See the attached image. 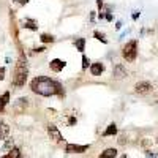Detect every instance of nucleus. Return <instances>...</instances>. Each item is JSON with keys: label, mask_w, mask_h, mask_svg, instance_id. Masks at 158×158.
<instances>
[{"label": "nucleus", "mask_w": 158, "mask_h": 158, "mask_svg": "<svg viewBox=\"0 0 158 158\" xmlns=\"http://www.w3.org/2000/svg\"><path fill=\"white\" fill-rule=\"evenodd\" d=\"M30 89H32L33 94H38L41 97H52V95L63 97L65 95L60 82L54 81V79H51V77H46V76L35 77L30 82Z\"/></svg>", "instance_id": "f257e3e1"}, {"label": "nucleus", "mask_w": 158, "mask_h": 158, "mask_svg": "<svg viewBox=\"0 0 158 158\" xmlns=\"http://www.w3.org/2000/svg\"><path fill=\"white\" fill-rule=\"evenodd\" d=\"M25 79H27V62L24 56H21L15 67V73H13V84L16 87H22L25 84Z\"/></svg>", "instance_id": "f03ea898"}, {"label": "nucleus", "mask_w": 158, "mask_h": 158, "mask_svg": "<svg viewBox=\"0 0 158 158\" xmlns=\"http://www.w3.org/2000/svg\"><path fill=\"white\" fill-rule=\"evenodd\" d=\"M122 56H123V59L128 60V62H133V60L136 59V56H138V41H136V40H131L130 43H127V44L123 46Z\"/></svg>", "instance_id": "7ed1b4c3"}, {"label": "nucleus", "mask_w": 158, "mask_h": 158, "mask_svg": "<svg viewBox=\"0 0 158 158\" xmlns=\"http://www.w3.org/2000/svg\"><path fill=\"white\" fill-rule=\"evenodd\" d=\"M48 135H49V138L54 141L56 144H62V142H65L63 136L60 135V131H59V128H57L56 125H48Z\"/></svg>", "instance_id": "20e7f679"}, {"label": "nucleus", "mask_w": 158, "mask_h": 158, "mask_svg": "<svg viewBox=\"0 0 158 158\" xmlns=\"http://www.w3.org/2000/svg\"><path fill=\"white\" fill-rule=\"evenodd\" d=\"M90 149L89 144H85V146H79V144H67L65 146V152L67 153H84Z\"/></svg>", "instance_id": "39448f33"}, {"label": "nucleus", "mask_w": 158, "mask_h": 158, "mask_svg": "<svg viewBox=\"0 0 158 158\" xmlns=\"http://www.w3.org/2000/svg\"><path fill=\"white\" fill-rule=\"evenodd\" d=\"M150 90H152V84L149 81H142V82H138L135 85V92L139 94V95H146V94H149Z\"/></svg>", "instance_id": "423d86ee"}, {"label": "nucleus", "mask_w": 158, "mask_h": 158, "mask_svg": "<svg viewBox=\"0 0 158 158\" xmlns=\"http://www.w3.org/2000/svg\"><path fill=\"white\" fill-rule=\"evenodd\" d=\"M65 63L63 60H60V59H54V60H51V63H49V68L52 70V71H56V73H59V71H62L63 68H65Z\"/></svg>", "instance_id": "0eeeda50"}, {"label": "nucleus", "mask_w": 158, "mask_h": 158, "mask_svg": "<svg viewBox=\"0 0 158 158\" xmlns=\"http://www.w3.org/2000/svg\"><path fill=\"white\" fill-rule=\"evenodd\" d=\"M103 71H104V65L103 63L97 62V63H92L90 65V73L94 74V76H100Z\"/></svg>", "instance_id": "6e6552de"}, {"label": "nucleus", "mask_w": 158, "mask_h": 158, "mask_svg": "<svg viewBox=\"0 0 158 158\" xmlns=\"http://www.w3.org/2000/svg\"><path fill=\"white\" fill-rule=\"evenodd\" d=\"M8 135H10V127H8V123L3 122V120H0V141H3Z\"/></svg>", "instance_id": "1a4fd4ad"}, {"label": "nucleus", "mask_w": 158, "mask_h": 158, "mask_svg": "<svg viewBox=\"0 0 158 158\" xmlns=\"http://www.w3.org/2000/svg\"><path fill=\"white\" fill-rule=\"evenodd\" d=\"M115 156H117V149L109 147V149H106V150H103L98 158H115Z\"/></svg>", "instance_id": "9d476101"}, {"label": "nucleus", "mask_w": 158, "mask_h": 158, "mask_svg": "<svg viewBox=\"0 0 158 158\" xmlns=\"http://www.w3.org/2000/svg\"><path fill=\"white\" fill-rule=\"evenodd\" d=\"M127 76V70L122 67V65H115V68H114V77L115 79H122Z\"/></svg>", "instance_id": "9b49d317"}, {"label": "nucleus", "mask_w": 158, "mask_h": 158, "mask_svg": "<svg viewBox=\"0 0 158 158\" xmlns=\"http://www.w3.org/2000/svg\"><path fill=\"white\" fill-rule=\"evenodd\" d=\"M114 135H117V125L115 123L108 125V128L103 131V136H114Z\"/></svg>", "instance_id": "f8f14e48"}, {"label": "nucleus", "mask_w": 158, "mask_h": 158, "mask_svg": "<svg viewBox=\"0 0 158 158\" xmlns=\"http://www.w3.org/2000/svg\"><path fill=\"white\" fill-rule=\"evenodd\" d=\"M8 101H10V92H5V94L0 97V112L5 109V106L8 104Z\"/></svg>", "instance_id": "ddd939ff"}, {"label": "nucleus", "mask_w": 158, "mask_h": 158, "mask_svg": "<svg viewBox=\"0 0 158 158\" xmlns=\"http://www.w3.org/2000/svg\"><path fill=\"white\" fill-rule=\"evenodd\" d=\"M74 44H76V49L79 52H84V49H85V38H77L74 41Z\"/></svg>", "instance_id": "4468645a"}, {"label": "nucleus", "mask_w": 158, "mask_h": 158, "mask_svg": "<svg viewBox=\"0 0 158 158\" xmlns=\"http://www.w3.org/2000/svg\"><path fill=\"white\" fill-rule=\"evenodd\" d=\"M24 27H25V29H30V30H38V25H36V22H35V21H32V19H25V22H24Z\"/></svg>", "instance_id": "2eb2a0df"}, {"label": "nucleus", "mask_w": 158, "mask_h": 158, "mask_svg": "<svg viewBox=\"0 0 158 158\" xmlns=\"http://www.w3.org/2000/svg\"><path fill=\"white\" fill-rule=\"evenodd\" d=\"M40 40H41V43H54V36L48 35V33H43L41 36H40Z\"/></svg>", "instance_id": "dca6fc26"}, {"label": "nucleus", "mask_w": 158, "mask_h": 158, "mask_svg": "<svg viewBox=\"0 0 158 158\" xmlns=\"http://www.w3.org/2000/svg\"><path fill=\"white\" fill-rule=\"evenodd\" d=\"M94 36H95L97 40H100V41H101V43H104V44H106V43H108V40H106V38H104V35H103V33H100V32H94Z\"/></svg>", "instance_id": "f3484780"}, {"label": "nucleus", "mask_w": 158, "mask_h": 158, "mask_svg": "<svg viewBox=\"0 0 158 158\" xmlns=\"http://www.w3.org/2000/svg\"><path fill=\"white\" fill-rule=\"evenodd\" d=\"M89 63H90V60L87 59V56H82V70L89 68Z\"/></svg>", "instance_id": "a211bd4d"}, {"label": "nucleus", "mask_w": 158, "mask_h": 158, "mask_svg": "<svg viewBox=\"0 0 158 158\" xmlns=\"http://www.w3.org/2000/svg\"><path fill=\"white\" fill-rule=\"evenodd\" d=\"M11 147H13V139H8V141H6V144H5V147H3V149H5V150H8V149H11Z\"/></svg>", "instance_id": "6ab92c4d"}, {"label": "nucleus", "mask_w": 158, "mask_h": 158, "mask_svg": "<svg viewBox=\"0 0 158 158\" xmlns=\"http://www.w3.org/2000/svg\"><path fill=\"white\" fill-rule=\"evenodd\" d=\"M3 77H5V68L0 67V81H3Z\"/></svg>", "instance_id": "aec40b11"}, {"label": "nucleus", "mask_w": 158, "mask_h": 158, "mask_svg": "<svg viewBox=\"0 0 158 158\" xmlns=\"http://www.w3.org/2000/svg\"><path fill=\"white\" fill-rule=\"evenodd\" d=\"M76 122H77V120H76V117H70V118H68V125H74Z\"/></svg>", "instance_id": "412c9836"}, {"label": "nucleus", "mask_w": 158, "mask_h": 158, "mask_svg": "<svg viewBox=\"0 0 158 158\" xmlns=\"http://www.w3.org/2000/svg\"><path fill=\"white\" fill-rule=\"evenodd\" d=\"M147 158H156V153H155V152H153V153H152V152H147Z\"/></svg>", "instance_id": "4be33fe9"}, {"label": "nucleus", "mask_w": 158, "mask_h": 158, "mask_svg": "<svg viewBox=\"0 0 158 158\" xmlns=\"http://www.w3.org/2000/svg\"><path fill=\"white\" fill-rule=\"evenodd\" d=\"M15 2H18V3H21V5H25L29 2V0H15Z\"/></svg>", "instance_id": "5701e85b"}, {"label": "nucleus", "mask_w": 158, "mask_h": 158, "mask_svg": "<svg viewBox=\"0 0 158 158\" xmlns=\"http://www.w3.org/2000/svg\"><path fill=\"white\" fill-rule=\"evenodd\" d=\"M139 15H141L139 11H135V13H133V19H138V18H139Z\"/></svg>", "instance_id": "b1692460"}, {"label": "nucleus", "mask_w": 158, "mask_h": 158, "mask_svg": "<svg viewBox=\"0 0 158 158\" xmlns=\"http://www.w3.org/2000/svg\"><path fill=\"white\" fill-rule=\"evenodd\" d=\"M106 19H108V21H112V15H111L109 11H108V15H106Z\"/></svg>", "instance_id": "393cba45"}, {"label": "nucleus", "mask_w": 158, "mask_h": 158, "mask_svg": "<svg viewBox=\"0 0 158 158\" xmlns=\"http://www.w3.org/2000/svg\"><path fill=\"white\" fill-rule=\"evenodd\" d=\"M97 5H98V8H101L103 6V0H97Z\"/></svg>", "instance_id": "a878e982"}, {"label": "nucleus", "mask_w": 158, "mask_h": 158, "mask_svg": "<svg viewBox=\"0 0 158 158\" xmlns=\"http://www.w3.org/2000/svg\"><path fill=\"white\" fill-rule=\"evenodd\" d=\"M156 142H158V139H156Z\"/></svg>", "instance_id": "bb28decb"}]
</instances>
